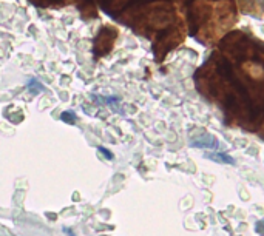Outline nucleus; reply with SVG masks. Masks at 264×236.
<instances>
[{
    "label": "nucleus",
    "instance_id": "nucleus-1",
    "mask_svg": "<svg viewBox=\"0 0 264 236\" xmlns=\"http://www.w3.org/2000/svg\"><path fill=\"white\" fill-rule=\"evenodd\" d=\"M116 39V30L115 28H111V27H105V28H102L101 31H99V36L96 37V44H95V47H96V51L98 50H101L99 51V54H102V48L105 47L107 48V51L111 48V45H113V41Z\"/></svg>",
    "mask_w": 264,
    "mask_h": 236
},
{
    "label": "nucleus",
    "instance_id": "nucleus-2",
    "mask_svg": "<svg viewBox=\"0 0 264 236\" xmlns=\"http://www.w3.org/2000/svg\"><path fill=\"white\" fill-rule=\"evenodd\" d=\"M25 88H27V91L31 93L33 96H37V94H41V93L45 91L44 84H41V81H37V79H34V77L28 81V84L25 85Z\"/></svg>",
    "mask_w": 264,
    "mask_h": 236
},
{
    "label": "nucleus",
    "instance_id": "nucleus-3",
    "mask_svg": "<svg viewBox=\"0 0 264 236\" xmlns=\"http://www.w3.org/2000/svg\"><path fill=\"white\" fill-rule=\"evenodd\" d=\"M61 121H64V122H67V124H70V125H74L76 121H78V116H76L74 111L67 110V111H62V113H61Z\"/></svg>",
    "mask_w": 264,
    "mask_h": 236
},
{
    "label": "nucleus",
    "instance_id": "nucleus-4",
    "mask_svg": "<svg viewBox=\"0 0 264 236\" xmlns=\"http://www.w3.org/2000/svg\"><path fill=\"white\" fill-rule=\"evenodd\" d=\"M93 99L95 101H98L99 104H107V105H115V104H118L121 99L119 97H102V96H93Z\"/></svg>",
    "mask_w": 264,
    "mask_h": 236
},
{
    "label": "nucleus",
    "instance_id": "nucleus-5",
    "mask_svg": "<svg viewBox=\"0 0 264 236\" xmlns=\"http://www.w3.org/2000/svg\"><path fill=\"white\" fill-rule=\"evenodd\" d=\"M98 150L104 154V158H105V159H108V161H111V159H113V153H111L110 150H107L105 147H98Z\"/></svg>",
    "mask_w": 264,
    "mask_h": 236
},
{
    "label": "nucleus",
    "instance_id": "nucleus-6",
    "mask_svg": "<svg viewBox=\"0 0 264 236\" xmlns=\"http://www.w3.org/2000/svg\"><path fill=\"white\" fill-rule=\"evenodd\" d=\"M64 231H65V234H67V236H74V233H73V231H71V228H68V227H65V228H64Z\"/></svg>",
    "mask_w": 264,
    "mask_h": 236
}]
</instances>
